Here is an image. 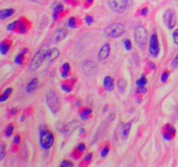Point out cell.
<instances>
[{"instance_id": "obj_33", "label": "cell", "mask_w": 178, "mask_h": 167, "mask_svg": "<svg viewBox=\"0 0 178 167\" xmlns=\"http://www.w3.org/2000/svg\"><path fill=\"white\" fill-rule=\"evenodd\" d=\"M14 131V127L12 125H10L9 126L7 127V129H6V137H10L11 136V134H12V132Z\"/></svg>"}, {"instance_id": "obj_35", "label": "cell", "mask_w": 178, "mask_h": 167, "mask_svg": "<svg viewBox=\"0 0 178 167\" xmlns=\"http://www.w3.org/2000/svg\"><path fill=\"white\" fill-rule=\"evenodd\" d=\"M168 76H169V73H168V71H164L163 73V75L161 77V80L163 83H165V82L168 80Z\"/></svg>"}, {"instance_id": "obj_15", "label": "cell", "mask_w": 178, "mask_h": 167, "mask_svg": "<svg viewBox=\"0 0 178 167\" xmlns=\"http://www.w3.org/2000/svg\"><path fill=\"white\" fill-rule=\"evenodd\" d=\"M114 79L112 78L111 77L107 76L104 78L103 79V87L104 89L108 91H113L114 89Z\"/></svg>"}, {"instance_id": "obj_3", "label": "cell", "mask_w": 178, "mask_h": 167, "mask_svg": "<svg viewBox=\"0 0 178 167\" xmlns=\"http://www.w3.org/2000/svg\"><path fill=\"white\" fill-rule=\"evenodd\" d=\"M124 32H125V27L120 23H113L111 25L107 26L104 30L105 36L111 38H117L123 35Z\"/></svg>"}, {"instance_id": "obj_40", "label": "cell", "mask_w": 178, "mask_h": 167, "mask_svg": "<svg viewBox=\"0 0 178 167\" xmlns=\"http://www.w3.org/2000/svg\"><path fill=\"white\" fill-rule=\"evenodd\" d=\"M173 41L176 45H178V28L174 31L173 33Z\"/></svg>"}, {"instance_id": "obj_37", "label": "cell", "mask_w": 178, "mask_h": 167, "mask_svg": "<svg viewBox=\"0 0 178 167\" xmlns=\"http://www.w3.org/2000/svg\"><path fill=\"white\" fill-rule=\"evenodd\" d=\"M110 152V149H109V147L105 146L103 149L102 150V152H101V157H105L108 155V153Z\"/></svg>"}, {"instance_id": "obj_13", "label": "cell", "mask_w": 178, "mask_h": 167, "mask_svg": "<svg viewBox=\"0 0 178 167\" xmlns=\"http://www.w3.org/2000/svg\"><path fill=\"white\" fill-rule=\"evenodd\" d=\"M79 126H80L79 121H77V120H72V121L70 122L69 124L66 125V129H65L64 134H66L67 136L71 135V133L74 132L76 129H77Z\"/></svg>"}, {"instance_id": "obj_27", "label": "cell", "mask_w": 178, "mask_h": 167, "mask_svg": "<svg viewBox=\"0 0 178 167\" xmlns=\"http://www.w3.org/2000/svg\"><path fill=\"white\" fill-rule=\"evenodd\" d=\"M24 58H25L24 53H20V54H18V55L16 57L15 60L14 61H15V63L17 66H21L23 64V62H24Z\"/></svg>"}, {"instance_id": "obj_41", "label": "cell", "mask_w": 178, "mask_h": 167, "mask_svg": "<svg viewBox=\"0 0 178 167\" xmlns=\"http://www.w3.org/2000/svg\"><path fill=\"white\" fill-rule=\"evenodd\" d=\"M8 98H9V95L4 92V93L0 96V102H1V103H4V102L6 101Z\"/></svg>"}, {"instance_id": "obj_26", "label": "cell", "mask_w": 178, "mask_h": 167, "mask_svg": "<svg viewBox=\"0 0 178 167\" xmlns=\"http://www.w3.org/2000/svg\"><path fill=\"white\" fill-rule=\"evenodd\" d=\"M18 24H19V20L14 21V22H12V23L9 24L6 29H7L8 30L12 31V30H16V28H18Z\"/></svg>"}, {"instance_id": "obj_2", "label": "cell", "mask_w": 178, "mask_h": 167, "mask_svg": "<svg viewBox=\"0 0 178 167\" xmlns=\"http://www.w3.org/2000/svg\"><path fill=\"white\" fill-rule=\"evenodd\" d=\"M46 105L52 114H56L60 110L59 98L54 91H49L46 94Z\"/></svg>"}, {"instance_id": "obj_38", "label": "cell", "mask_w": 178, "mask_h": 167, "mask_svg": "<svg viewBox=\"0 0 178 167\" xmlns=\"http://www.w3.org/2000/svg\"><path fill=\"white\" fill-rule=\"evenodd\" d=\"M76 149H77V151H78L79 152H83L85 151L86 147H85V145H84L83 143H81V144H79V145H77Z\"/></svg>"}, {"instance_id": "obj_5", "label": "cell", "mask_w": 178, "mask_h": 167, "mask_svg": "<svg viewBox=\"0 0 178 167\" xmlns=\"http://www.w3.org/2000/svg\"><path fill=\"white\" fill-rule=\"evenodd\" d=\"M148 38V33L146 29L142 26H137L134 32V38L137 45L140 47H143L146 45Z\"/></svg>"}, {"instance_id": "obj_18", "label": "cell", "mask_w": 178, "mask_h": 167, "mask_svg": "<svg viewBox=\"0 0 178 167\" xmlns=\"http://www.w3.org/2000/svg\"><path fill=\"white\" fill-rule=\"evenodd\" d=\"M10 48V44L7 41H4L1 43V46H0V53L3 56H5V54H7V52L9 51Z\"/></svg>"}, {"instance_id": "obj_7", "label": "cell", "mask_w": 178, "mask_h": 167, "mask_svg": "<svg viewBox=\"0 0 178 167\" xmlns=\"http://www.w3.org/2000/svg\"><path fill=\"white\" fill-rule=\"evenodd\" d=\"M82 70H83V73L87 78H92L97 73V65L94 61L85 60L82 65Z\"/></svg>"}, {"instance_id": "obj_11", "label": "cell", "mask_w": 178, "mask_h": 167, "mask_svg": "<svg viewBox=\"0 0 178 167\" xmlns=\"http://www.w3.org/2000/svg\"><path fill=\"white\" fill-rule=\"evenodd\" d=\"M67 34H68V30L65 29V28H59L55 31L54 33V43L55 44H57V43H60L62 40H64L65 38L67 37Z\"/></svg>"}, {"instance_id": "obj_43", "label": "cell", "mask_w": 178, "mask_h": 167, "mask_svg": "<svg viewBox=\"0 0 178 167\" xmlns=\"http://www.w3.org/2000/svg\"><path fill=\"white\" fill-rule=\"evenodd\" d=\"M61 88H62V90H63V91H64L65 92H71V86L67 85H65V84H64V85H63Z\"/></svg>"}, {"instance_id": "obj_50", "label": "cell", "mask_w": 178, "mask_h": 167, "mask_svg": "<svg viewBox=\"0 0 178 167\" xmlns=\"http://www.w3.org/2000/svg\"><path fill=\"white\" fill-rule=\"evenodd\" d=\"M149 67H150V69H151V70H154V69L156 68V66H155L153 63H150V64H149Z\"/></svg>"}, {"instance_id": "obj_39", "label": "cell", "mask_w": 178, "mask_h": 167, "mask_svg": "<svg viewBox=\"0 0 178 167\" xmlns=\"http://www.w3.org/2000/svg\"><path fill=\"white\" fill-rule=\"evenodd\" d=\"M137 93H146L147 88L145 86H138V88L137 89Z\"/></svg>"}, {"instance_id": "obj_53", "label": "cell", "mask_w": 178, "mask_h": 167, "mask_svg": "<svg viewBox=\"0 0 178 167\" xmlns=\"http://www.w3.org/2000/svg\"><path fill=\"white\" fill-rule=\"evenodd\" d=\"M65 1H68V0H65Z\"/></svg>"}, {"instance_id": "obj_31", "label": "cell", "mask_w": 178, "mask_h": 167, "mask_svg": "<svg viewBox=\"0 0 178 167\" xmlns=\"http://www.w3.org/2000/svg\"><path fill=\"white\" fill-rule=\"evenodd\" d=\"M123 46H124L125 49L127 51H130L131 47H132V44H131V42H130V40L129 38H124L123 39Z\"/></svg>"}, {"instance_id": "obj_49", "label": "cell", "mask_w": 178, "mask_h": 167, "mask_svg": "<svg viewBox=\"0 0 178 167\" xmlns=\"http://www.w3.org/2000/svg\"><path fill=\"white\" fill-rule=\"evenodd\" d=\"M31 2H34L36 4H39V5H41V4H44L45 0H31Z\"/></svg>"}, {"instance_id": "obj_24", "label": "cell", "mask_w": 178, "mask_h": 167, "mask_svg": "<svg viewBox=\"0 0 178 167\" xmlns=\"http://www.w3.org/2000/svg\"><path fill=\"white\" fill-rule=\"evenodd\" d=\"M64 10V5H61V4H58L56 5V7L54 8V15H53V18H56V17L58 15V13L62 12Z\"/></svg>"}, {"instance_id": "obj_4", "label": "cell", "mask_w": 178, "mask_h": 167, "mask_svg": "<svg viewBox=\"0 0 178 167\" xmlns=\"http://www.w3.org/2000/svg\"><path fill=\"white\" fill-rule=\"evenodd\" d=\"M46 53L47 51L45 49H40L39 51L36 52V54L33 56L30 63V70L31 71H37L42 66V64L46 58Z\"/></svg>"}, {"instance_id": "obj_10", "label": "cell", "mask_w": 178, "mask_h": 167, "mask_svg": "<svg viewBox=\"0 0 178 167\" xmlns=\"http://www.w3.org/2000/svg\"><path fill=\"white\" fill-rule=\"evenodd\" d=\"M110 54V44L106 43L101 47L100 51L97 54V58L99 61L106 60L109 58Z\"/></svg>"}, {"instance_id": "obj_12", "label": "cell", "mask_w": 178, "mask_h": 167, "mask_svg": "<svg viewBox=\"0 0 178 167\" xmlns=\"http://www.w3.org/2000/svg\"><path fill=\"white\" fill-rule=\"evenodd\" d=\"M59 54H60V51L57 48H51L50 50L47 51V53H46V58L47 60L49 61L50 63L53 62L54 60H56V58L59 57Z\"/></svg>"}, {"instance_id": "obj_21", "label": "cell", "mask_w": 178, "mask_h": 167, "mask_svg": "<svg viewBox=\"0 0 178 167\" xmlns=\"http://www.w3.org/2000/svg\"><path fill=\"white\" fill-rule=\"evenodd\" d=\"M92 114V111L91 109H89V108H85V109H83L82 112L80 113V117H81V118L83 120H88V118H89V117L91 116Z\"/></svg>"}, {"instance_id": "obj_32", "label": "cell", "mask_w": 178, "mask_h": 167, "mask_svg": "<svg viewBox=\"0 0 178 167\" xmlns=\"http://www.w3.org/2000/svg\"><path fill=\"white\" fill-rule=\"evenodd\" d=\"M60 166L61 167H73L74 166V164L71 161H68V160H64L63 162L60 164Z\"/></svg>"}, {"instance_id": "obj_8", "label": "cell", "mask_w": 178, "mask_h": 167, "mask_svg": "<svg viewBox=\"0 0 178 167\" xmlns=\"http://www.w3.org/2000/svg\"><path fill=\"white\" fill-rule=\"evenodd\" d=\"M108 5L113 11L122 13L127 9L128 0H107Z\"/></svg>"}, {"instance_id": "obj_9", "label": "cell", "mask_w": 178, "mask_h": 167, "mask_svg": "<svg viewBox=\"0 0 178 167\" xmlns=\"http://www.w3.org/2000/svg\"><path fill=\"white\" fill-rule=\"evenodd\" d=\"M149 54L157 58L160 52V46H159V41H158V37L157 34H153L150 37V41H149Z\"/></svg>"}, {"instance_id": "obj_45", "label": "cell", "mask_w": 178, "mask_h": 167, "mask_svg": "<svg viewBox=\"0 0 178 167\" xmlns=\"http://www.w3.org/2000/svg\"><path fill=\"white\" fill-rule=\"evenodd\" d=\"M20 142V137L18 135H16L14 137V139H13V143L14 144H18Z\"/></svg>"}, {"instance_id": "obj_30", "label": "cell", "mask_w": 178, "mask_h": 167, "mask_svg": "<svg viewBox=\"0 0 178 167\" xmlns=\"http://www.w3.org/2000/svg\"><path fill=\"white\" fill-rule=\"evenodd\" d=\"M68 25H69V27L71 28V29H75L76 27V19L74 18V17H71L69 19V22H68Z\"/></svg>"}, {"instance_id": "obj_22", "label": "cell", "mask_w": 178, "mask_h": 167, "mask_svg": "<svg viewBox=\"0 0 178 167\" xmlns=\"http://www.w3.org/2000/svg\"><path fill=\"white\" fill-rule=\"evenodd\" d=\"M164 129H165V131H164V132H168V133H170V134H171V135H173V136H175V135H176V128H175L173 125H169V124L165 125Z\"/></svg>"}, {"instance_id": "obj_20", "label": "cell", "mask_w": 178, "mask_h": 167, "mask_svg": "<svg viewBox=\"0 0 178 167\" xmlns=\"http://www.w3.org/2000/svg\"><path fill=\"white\" fill-rule=\"evenodd\" d=\"M117 88L118 90L121 91V92H123V91L127 88V81L124 79V78H120L117 83Z\"/></svg>"}, {"instance_id": "obj_42", "label": "cell", "mask_w": 178, "mask_h": 167, "mask_svg": "<svg viewBox=\"0 0 178 167\" xmlns=\"http://www.w3.org/2000/svg\"><path fill=\"white\" fill-rule=\"evenodd\" d=\"M85 23H86L88 26H91L92 23H93V18L91 16H87L85 18Z\"/></svg>"}, {"instance_id": "obj_14", "label": "cell", "mask_w": 178, "mask_h": 167, "mask_svg": "<svg viewBox=\"0 0 178 167\" xmlns=\"http://www.w3.org/2000/svg\"><path fill=\"white\" fill-rule=\"evenodd\" d=\"M37 86H38V79L37 78H34L26 85V92L27 93H32V92H34L37 90Z\"/></svg>"}, {"instance_id": "obj_34", "label": "cell", "mask_w": 178, "mask_h": 167, "mask_svg": "<svg viewBox=\"0 0 178 167\" xmlns=\"http://www.w3.org/2000/svg\"><path fill=\"white\" fill-rule=\"evenodd\" d=\"M171 66H172V68L175 69V70L178 68V53L176 56V58L173 59V61H172V65Z\"/></svg>"}, {"instance_id": "obj_48", "label": "cell", "mask_w": 178, "mask_h": 167, "mask_svg": "<svg viewBox=\"0 0 178 167\" xmlns=\"http://www.w3.org/2000/svg\"><path fill=\"white\" fill-rule=\"evenodd\" d=\"M4 92L6 93V94H8V95H10L12 93V88H7V89H5Z\"/></svg>"}, {"instance_id": "obj_44", "label": "cell", "mask_w": 178, "mask_h": 167, "mask_svg": "<svg viewBox=\"0 0 178 167\" xmlns=\"http://www.w3.org/2000/svg\"><path fill=\"white\" fill-rule=\"evenodd\" d=\"M92 157H93V154H92L91 152V153H88L86 155V157H84V160H85L86 162H89V161L91 160Z\"/></svg>"}, {"instance_id": "obj_28", "label": "cell", "mask_w": 178, "mask_h": 167, "mask_svg": "<svg viewBox=\"0 0 178 167\" xmlns=\"http://www.w3.org/2000/svg\"><path fill=\"white\" fill-rule=\"evenodd\" d=\"M147 83H148V80H147V78H145V77H141L139 79H138L137 81V86H145L146 85H147Z\"/></svg>"}, {"instance_id": "obj_52", "label": "cell", "mask_w": 178, "mask_h": 167, "mask_svg": "<svg viewBox=\"0 0 178 167\" xmlns=\"http://www.w3.org/2000/svg\"><path fill=\"white\" fill-rule=\"evenodd\" d=\"M80 132H80L81 134H84V132H85V130H84V129H82Z\"/></svg>"}, {"instance_id": "obj_51", "label": "cell", "mask_w": 178, "mask_h": 167, "mask_svg": "<svg viewBox=\"0 0 178 167\" xmlns=\"http://www.w3.org/2000/svg\"><path fill=\"white\" fill-rule=\"evenodd\" d=\"M93 1H94V0H86V2L89 4V5L92 4V3H93Z\"/></svg>"}, {"instance_id": "obj_1", "label": "cell", "mask_w": 178, "mask_h": 167, "mask_svg": "<svg viewBox=\"0 0 178 167\" xmlns=\"http://www.w3.org/2000/svg\"><path fill=\"white\" fill-rule=\"evenodd\" d=\"M54 136L45 125L40 127V145L44 150H49L53 145Z\"/></svg>"}, {"instance_id": "obj_46", "label": "cell", "mask_w": 178, "mask_h": 167, "mask_svg": "<svg viewBox=\"0 0 178 167\" xmlns=\"http://www.w3.org/2000/svg\"><path fill=\"white\" fill-rule=\"evenodd\" d=\"M148 11H149L148 8L147 7H145V8H143V9L141 10V14H142V16H146L148 14Z\"/></svg>"}, {"instance_id": "obj_36", "label": "cell", "mask_w": 178, "mask_h": 167, "mask_svg": "<svg viewBox=\"0 0 178 167\" xmlns=\"http://www.w3.org/2000/svg\"><path fill=\"white\" fill-rule=\"evenodd\" d=\"M173 135H171L170 133H168V132H163V137H164V139L165 140H168V141H170L172 138H173Z\"/></svg>"}, {"instance_id": "obj_19", "label": "cell", "mask_w": 178, "mask_h": 167, "mask_svg": "<svg viewBox=\"0 0 178 167\" xmlns=\"http://www.w3.org/2000/svg\"><path fill=\"white\" fill-rule=\"evenodd\" d=\"M71 71V66L69 63H64L63 66H62V72H61V77L63 78H66L69 73Z\"/></svg>"}, {"instance_id": "obj_16", "label": "cell", "mask_w": 178, "mask_h": 167, "mask_svg": "<svg viewBox=\"0 0 178 167\" xmlns=\"http://www.w3.org/2000/svg\"><path fill=\"white\" fill-rule=\"evenodd\" d=\"M14 13H15L14 9H3L0 10V20H5L6 18L13 16Z\"/></svg>"}, {"instance_id": "obj_29", "label": "cell", "mask_w": 178, "mask_h": 167, "mask_svg": "<svg viewBox=\"0 0 178 167\" xmlns=\"http://www.w3.org/2000/svg\"><path fill=\"white\" fill-rule=\"evenodd\" d=\"M5 154H6V146L3 143L1 145V147H0V160H3L5 158Z\"/></svg>"}, {"instance_id": "obj_47", "label": "cell", "mask_w": 178, "mask_h": 167, "mask_svg": "<svg viewBox=\"0 0 178 167\" xmlns=\"http://www.w3.org/2000/svg\"><path fill=\"white\" fill-rule=\"evenodd\" d=\"M17 113V109L16 108V107H14V108H12L11 110H10V114L13 116V115H16Z\"/></svg>"}, {"instance_id": "obj_25", "label": "cell", "mask_w": 178, "mask_h": 167, "mask_svg": "<svg viewBox=\"0 0 178 167\" xmlns=\"http://www.w3.org/2000/svg\"><path fill=\"white\" fill-rule=\"evenodd\" d=\"M18 30H19V32L24 34L25 33L26 30H27V26H26V24L24 22V21L19 20V24H18Z\"/></svg>"}, {"instance_id": "obj_23", "label": "cell", "mask_w": 178, "mask_h": 167, "mask_svg": "<svg viewBox=\"0 0 178 167\" xmlns=\"http://www.w3.org/2000/svg\"><path fill=\"white\" fill-rule=\"evenodd\" d=\"M56 128L58 132H60V133H64V132H65V129H66V125H64L63 122L59 121L56 124Z\"/></svg>"}, {"instance_id": "obj_6", "label": "cell", "mask_w": 178, "mask_h": 167, "mask_svg": "<svg viewBox=\"0 0 178 167\" xmlns=\"http://www.w3.org/2000/svg\"><path fill=\"white\" fill-rule=\"evenodd\" d=\"M163 22L165 26L171 30L176 25V13L173 9H168L164 11L163 14Z\"/></svg>"}, {"instance_id": "obj_17", "label": "cell", "mask_w": 178, "mask_h": 167, "mask_svg": "<svg viewBox=\"0 0 178 167\" xmlns=\"http://www.w3.org/2000/svg\"><path fill=\"white\" fill-rule=\"evenodd\" d=\"M131 125H132V122H128L127 124L124 125V126L122 128V139H126L130 132V129H131Z\"/></svg>"}]
</instances>
